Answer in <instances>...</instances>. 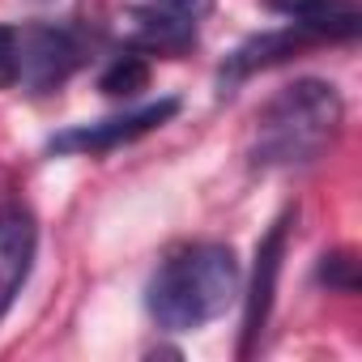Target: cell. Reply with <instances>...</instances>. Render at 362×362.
I'll return each instance as SVG.
<instances>
[{"label": "cell", "instance_id": "cell-1", "mask_svg": "<svg viewBox=\"0 0 362 362\" xmlns=\"http://www.w3.org/2000/svg\"><path fill=\"white\" fill-rule=\"evenodd\" d=\"M239 298V260L222 243L175 247L149 277L145 307L166 332H197Z\"/></svg>", "mask_w": 362, "mask_h": 362}, {"label": "cell", "instance_id": "cell-2", "mask_svg": "<svg viewBox=\"0 0 362 362\" xmlns=\"http://www.w3.org/2000/svg\"><path fill=\"white\" fill-rule=\"evenodd\" d=\"M345 103L337 86L303 77L281 86L256 115L247 158L260 170H294L315 162L341 132Z\"/></svg>", "mask_w": 362, "mask_h": 362}, {"label": "cell", "instance_id": "cell-3", "mask_svg": "<svg viewBox=\"0 0 362 362\" xmlns=\"http://www.w3.org/2000/svg\"><path fill=\"white\" fill-rule=\"evenodd\" d=\"M179 111V98H158L149 107H136V111H124V115H111V119H98V124H77L60 136L47 141L52 153H111L153 128H162L166 119H175Z\"/></svg>", "mask_w": 362, "mask_h": 362}, {"label": "cell", "instance_id": "cell-4", "mask_svg": "<svg viewBox=\"0 0 362 362\" xmlns=\"http://www.w3.org/2000/svg\"><path fill=\"white\" fill-rule=\"evenodd\" d=\"M81 64V43L64 26H22L18 30V81L30 90H56Z\"/></svg>", "mask_w": 362, "mask_h": 362}, {"label": "cell", "instance_id": "cell-5", "mask_svg": "<svg viewBox=\"0 0 362 362\" xmlns=\"http://www.w3.org/2000/svg\"><path fill=\"white\" fill-rule=\"evenodd\" d=\"M290 226H294V209H286L269 235L260 239L256 247V269H252V290H247V307H243V341H239V358H247L269 324V311H273V294H277V273H281V256H286V239H290Z\"/></svg>", "mask_w": 362, "mask_h": 362}, {"label": "cell", "instance_id": "cell-6", "mask_svg": "<svg viewBox=\"0 0 362 362\" xmlns=\"http://www.w3.org/2000/svg\"><path fill=\"white\" fill-rule=\"evenodd\" d=\"M39 252V222L26 201L0 205V320L9 315L13 298L22 294Z\"/></svg>", "mask_w": 362, "mask_h": 362}, {"label": "cell", "instance_id": "cell-7", "mask_svg": "<svg viewBox=\"0 0 362 362\" xmlns=\"http://www.w3.org/2000/svg\"><path fill=\"white\" fill-rule=\"evenodd\" d=\"M264 9L298 26L315 43H354L362 35L358 0H264Z\"/></svg>", "mask_w": 362, "mask_h": 362}, {"label": "cell", "instance_id": "cell-8", "mask_svg": "<svg viewBox=\"0 0 362 362\" xmlns=\"http://www.w3.org/2000/svg\"><path fill=\"white\" fill-rule=\"evenodd\" d=\"M311 43H315V39H311V35H303L298 26H286V30H264V35H256V39L239 43V47L226 56L222 73H218L222 94H230V90H235L239 81H247L252 73H260V69H273V64L290 60L294 52H303V47H311Z\"/></svg>", "mask_w": 362, "mask_h": 362}, {"label": "cell", "instance_id": "cell-9", "mask_svg": "<svg viewBox=\"0 0 362 362\" xmlns=\"http://www.w3.org/2000/svg\"><path fill=\"white\" fill-rule=\"evenodd\" d=\"M197 43V22L188 18H175L158 5L149 9H132V47L145 52V56H179V52H188Z\"/></svg>", "mask_w": 362, "mask_h": 362}, {"label": "cell", "instance_id": "cell-10", "mask_svg": "<svg viewBox=\"0 0 362 362\" xmlns=\"http://www.w3.org/2000/svg\"><path fill=\"white\" fill-rule=\"evenodd\" d=\"M145 86H149V56L136 52V47L119 52V56L103 69V77H98V90L111 94V98H136Z\"/></svg>", "mask_w": 362, "mask_h": 362}, {"label": "cell", "instance_id": "cell-11", "mask_svg": "<svg viewBox=\"0 0 362 362\" xmlns=\"http://www.w3.org/2000/svg\"><path fill=\"white\" fill-rule=\"evenodd\" d=\"M315 277H320V286H328V290L358 294V260H354V252H328V256L320 260Z\"/></svg>", "mask_w": 362, "mask_h": 362}, {"label": "cell", "instance_id": "cell-12", "mask_svg": "<svg viewBox=\"0 0 362 362\" xmlns=\"http://www.w3.org/2000/svg\"><path fill=\"white\" fill-rule=\"evenodd\" d=\"M18 86V26H0V90Z\"/></svg>", "mask_w": 362, "mask_h": 362}, {"label": "cell", "instance_id": "cell-13", "mask_svg": "<svg viewBox=\"0 0 362 362\" xmlns=\"http://www.w3.org/2000/svg\"><path fill=\"white\" fill-rule=\"evenodd\" d=\"M153 5H158V9H166V13H175V18L201 22V18H209V13H214L218 0H153Z\"/></svg>", "mask_w": 362, "mask_h": 362}]
</instances>
